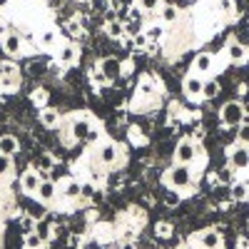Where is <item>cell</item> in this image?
<instances>
[{"label":"cell","mask_w":249,"mask_h":249,"mask_svg":"<svg viewBox=\"0 0 249 249\" xmlns=\"http://www.w3.org/2000/svg\"><path fill=\"white\" fill-rule=\"evenodd\" d=\"M164 182H167L172 190L177 192H184L192 187V170L190 164H172V167L167 170V175H164Z\"/></svg>","instance_id":"1"},{"label":"cell","mask_w":249,"mask_h":249,"mask_svg":"<svg viewBox=\"0 0 249 249\" xmlns=\"http://www.w3.org/2000/svg\"><path fill=\"white\" fill-rule=\"evenodd\" d=\"M219 120L224 127H239V124L247 120V112H244V105L237 100H230V102H224L222 110H219Z\"/></svg>","instance_id":"2"},{"label":"cell","mask_w":249,"mask_h":249,"mask_svg":"<svg viewBox=\"0 0 249 249\" xmlns=\"http://www.w3.org/2000/svg\"><path fill=\"white\" fill-rule=\"evenodd\" d=\"M197 155L199 150L192 140H179V144L175 147V164H190L197 160Z\"/></svg>","instance_id":"3"},{"label":"cell","mask_w":249,"mask_h":249,"mask_svg":"<svg viewBox=\"0 0 249 249\" xmlns=\"http://www.w3.org/2000/svg\"><path fill=\"white\" fill-rule=\"evenodd\" d=\"M227 160H230L232 170H249V147L237 142L234 147H230V152H227Z\"/></svg>","instance_id":"4"},{"label":"cell","mask_w":249,"mask_h":249,"mask_svg":"<svg viewBox=\"0 0 249 249\" xmlns=\"http://www.w3.org/2000/svg\"><path fill=\"white\" fill-rule=\"evenodd\" d=\"M92 120L90 117H75L72 124H70V137L72 140H80V142H88L90 135H92Z\"/></svg>","instance_id":"5"},{"label":"cell","mask_w":249,"mask_h":249,"mask_svg":"<svg viewBox=\"0 0 249 249\" xmlns=\"http://www.w3.org/2000/svg\"><path fill=\"white\" fill-rule=\"evenodd\" d=\"M97 65H100V72L105 75L107 82H112V80H117L122 75V62L117 57H105V60H100Z\"/></svg>","instance_id":"6"},{"label":"cell","mask_w":249,"mask_h":249,"mask_svg":"<svg viewBox=\"0 0 249 249\" xmlns=\"http://www.w3.org/2000/svg\"><path fill=\"white\" fill-rule=\"evenodd\" d=\"M97 157H100V162L105 164V167H115V164L120 162V150H117V144H115V142H105V144H100Z\"/></svg>","instance_id":"7"},{"label":"cell","mask_w":249,"mask_h":249,"mask_svg":"<svg viewBox=\"0 0 249 249\" xmlns=\"http://www.w3.org/2000/svg\"><path fill=\"white\" fill-rule=\"evenodd\" d=\"M212 70H214V55L199 53V55L195 57V62H192V72L199 75V77H204V75H210Z\"/></svg>","instance_id":"8"},{"label":"cell","mask_w":249,"mask_h":249,"mask_svg":"<svg viewBox=\"0 0 249 249\" xmlns=\"http://www.w3.org/2000/svg\"><path fill=\"white\" fill-rule=\"evenodd\" d=\"M202 85H204V80L199 75L190 72L184 77V82H182V90H184V95L190 100H197V97H202Z\"/></svg>","instance_id":"9"},{"label":"cell","mask_w":249,"mask_h":249,"mask_svg":"<svg viewBox=\"0 0 249 249\" xmlns=\"http://www.w3.org/2000/svg\"><path fill=\"white\" fill-rule=\"evenodd\" d=\"M30 170H35L43 179H48V175L55 170V157L50 155V152H43V155H37L35 157V162H33V167Z\"/></svg>","instance_id":"10"},{"label":"cell","mask_w":249,"mask_h":249,"mask_svg":"<svg viewBox=\"0 0 249 249\" xmlns=\"http://www.w3.org/2000/svg\"><path fill=\"white\" fill-rule=\"evenodd\" d=\"M197 247L199 249H222V234L217 230H204L197 237Z\"/></svg>","instance_id":"11"},{"label":"cell","mask_w":249,"mask_h":249,"mask_svg":"<svg viewBox=\"0 0 249 249\" xmlns=\"http://www.w3.org/2000/svg\"><path fill=\"white\" fill-rule=\"evenodd\" d=\"M227 60L234 62V65L244 62L247 60V48L242 43H237V40H230V43H227Z\"/></svg>","instance_id":"12"},{"label":"cell","mask_w":249,"mask_h":249,"mask_svg":"<svg viewBox=\"0 0 249 249\" xmlns=\"http://www.w3.org/2000/svg\"><path fill=\"white\" fill-rule=\"evenodd\" d=\"M35 197L40 202H53L57 197V184L53 179H43V182H40V187H37V192H35Z\"/></svg>","instance_id":"13"},{"label":"cell","mask_w":249,"mask_h":249,"mask_svg":"<svg viewBox=\"0 0 249 249\" xmlns=\"http://www.w3.org/2000/svg\"><path fill=\"white\" fill-rule=\"evenodd\" d=\"M40 182H43V177H40L35 170H28V172L23 175V179H20V184H23V192H25V195H33V197H35V192H37Z\"/></svg>","instance_id":"14"},{"label":"cell","mask_w":249,"mask_h":249,"mask_svg":"<svg viewBox=\"0 0 249 249\" xmlns=\"http://www.w3.org/2000/svg\"><path fill=\"white\" fill-rule=\"evenodd\" d=\"M3 50H5L10 57L20 55V53H23V37H20V35H15V33L5 35V37H3Z\"/></svg>","instance_id":"15"},{"label":"cell","mask_w":249,"mask_h":249,"mask_svg":"<svg viewBox=\"0 0 249 249\" xmlns=\"http://www.w3.org/2000/svg\"><path fill=\"white\" fill-rule=\"evenodd\" d=\"M40 124L48 130H55L57 124H60V112L53 110V107H45V110H40Z\"/></svg>","instance_id":"16"},{"label":"cell","mask_w":249,"mask_h":249,"mask_svg":"<svg viewBox=\"0 0 249 249\" xmlns=\"http://www.w3.org/2000/svg\"><path fill=\"white\" fill-rule=\"evenodd\" d=\"M77 55H80V50L75 45H60V50H57L60 65H72V62L77 60Z\"/></svg>","instance_id":"17"},{"label":"cell","mask_w":249,"mask_h":249,"mask_svg":"<svg viewBox=\"0 0 249 249\" xmlns=\"http://www.w3.org/2000/svg\"><path fill=\"white\" fill-rule=\"evenodd\" d=\"M18 150H20V142H18V137H13V135H3V137H0V155H8V157H13Z\"/></svg>","instance_id":"18"},{"label":"cell","mask_w":249,"mask_h":249,"mask_svg":"<svg viewBox=\"0 0 249 249\" xmlns=\"http://www.w3.org/2000/svg\"><path fill=\"white\" fill-rule=\"evenodd\" d=\"M160 18H162L164 25H172V23L179 20V8L177 5H162L160 8Z\"/></svg>","instance_id":"19"},{"label":"cell","mask_w":249,"mask_h":249,"mask_svg":"<svg viewBox=\"0 0 249 249\" xmlns=\"http://www.w3.org/2000/svg\"><path fill=\"white\" fill-rule=\"evenodd\" d=\"M35 234L43 239L45 244L53 239V224L48 222V219H40V222H35Z\"/></svg>","instance_id":"20"},{"label":"cell","mask_w":249,"mask_h":249,"mask_svg":"<svg viewBox=\"0 0 249 249\" xmlns=\"http://www.w3.org/2000/svg\"><path fill=\"white\" fill-rule=\"evenodd\" d=\"M105 35H107L110 40H120V37H124V28H122L120 20H110V23H105Z\"/></svg>","instance_id":"21"},{"label":"cell","mask_w":249,"mask_h":249,"mask_svg":"<svg viewBox=\"0 0 249 249\" xmlns=\"http://www.w3.org/2000/svg\"><path fill=\"white\" fill-rule=\"evenodd\" d=\"M230 195H232V199H237V202H242V199H247V195H249V190H247V184L244 182H232L230 184Z\"/></svg>","instance_id":"22"},{"label":"cell","mask_w":249,"mask_h":249,"mask_svg":"<svg viewBox=\"0 0 249 249\" xmlns=\"http://www.w3.org/2000/svg\"><path fill=\"white\" fill-rule=\"evenodd\" d=\"M217 95H219V82L204 80V85H202V97H204V100H214Z\"/></svg>","instance_id":"23"},{"label":"cell","mask_w":249,"mask_h":249,"mask_svg":"<svg viewBox=\"0 0 249 249\" xmlns=\"http://www.w3.org/2000/svg\"><path fill=\"white\" fill-rule=\"evenodd\" d=\"M214 179L219 182V184H232L234 182V170L227 164V167H219L217 170V175H214Z\"/></svg>","instance_id":"24"},{"label":"cell","mask_w":249,"mask_h":249,"mask_svg":"<svg viewBox=\"0 0 249 249\" xmlns=\"http://www.w3.org/2000/svg\"><path fill=\"white\" fill-rule=\"evenodd\" d=\"M62 195H65L68 199H77L80 197V182L77 179H68L65 187H62Z\"/></svg>","instance_id":"25"},{"label":"cell","mask_w":249,"mask_h":249,"mask_svg":"<svg viewBox=\"0 0 249 249\" xmlns=\"http://www.w3.org/2000/svg\"><path fill=\"white\" fill-rule=\"evenodd\" d=\"M122 28H124V35L137 37L142 33V20H127V23H122Z\"/></svg>","instance_id":"26"},{"label":"cell","mask_w":249,"mask_h":249,"mask_svg":"<svg viewBox=\"0 0 249 249\" xmlns=\"http://www.w3.org/2000/svg\"><path fill=\"white\" fill-rule=\"evenodd\" d=\"M137 5L142 13H157L162 8V0H137Z\"/></svg>","instance_id":"27"},{"label":"cell","mask_w":249,"mask_h":249,"mask_svg":"<svg viewBox=\"0 0 249 249\" xmlns=\"http://www.w3.org/2000/svg\"><path fill=\"white\" fill-rule=\"evenodd\" d=\"M15 85H18V72H8L0 80V88L3 90H15Z\"/></svg>","instance_id":"28"},{"label":"cell","mask_w":249,"mask_h":249,"mask_svg":"<svg viewBox=\"0 0 249 249\" xmlns=\"http://www.w3.org/2000/svg\"><path fill=\"white\" fill-rule=\"evenodd\" d=\"M10 172H13V160L8 155H0V179L8 177Z\"/></svg>","instance_id":"29"},{"label":"cell","mask_w":249,"mask_h":249,"mask_svg":"<svg viewBox=\"0 0 249 249\" xmlns=\"http://www.w3.org/2000/svg\"><path fill=\"white\" fill-rule=\"evenodd\" d=\"M43 239H40L35 232H30V234H25V249H43Z\"/></svg>","instance_id":"30"},{"label":"cell","mask_w":249,"mask_h":249,"mask_svg":"<svg viewBox=\"0 0 249 249\" xmlns=\"http://www.w3.org/2000/svg\"><path fill=\"white\" fill-rule=\"evenodd\" d=\"M57 43V35H55V30H45L43 35H40V45L43 48H53Z\"/></svg>","instance_id":"31"},{"label":"cell","mask_w":249,"mask_h":249,"mask_svg":"<svg viewBox=\"0 0 249 249\" xmlns=\"http://www.w3.org/2000/svg\"><path fill=\"white\" fill-rule=\"evenodd\" d=\"M237 142L239 144H249V122L244 120L242 124H239V132H237Z\"/></svg>","instance_id":"32"},{"label":"cell","mask_w":249,"mask_h":249,"mask_svg":"<svg viewBox=\"0 0 249 249\" xmlns=\"http://www.w3.org/2000/svg\"><path fill=\"white\" fill-rule=\"evenodd\" d=\"M28 70H30L33 77H40V75H45V72H48V65H45V62H37V60H35V62H30V68H28Z\"/></svg>","instance_id":"33"},{"label":"cell","mask_w":249,"mask_h":249,"mask_svg":"<svg viewBox=\"0 0 249 249\" xmlns=\"http://www.w3.org/2000/svg\"><path fill=\"white\" fill-rule=\"evenodd\" d=\"M97 192H95V187L90 184V182H80V197H85V199H90V197H95Z\"/></svg>","instance_id":"34"},{"label":"cell","mask_w":249,"mask_h":249,"mask_svg":"<svg viewBox=\"0 0 249 249\" xmlns=\"http://www.w3.org/2000/svg\"><path fill=\"white\" fill-rule=\"evenodd\" d=\"M247 10V0H232V13L234 15H242Z\"/></svg>","instance_id":"35"},{"label":"cell","mask_w":249,"mask_h":249,"mask_svg":"<svg viewBox=\"0 0 249 249\" xmlns=\"http://www.w3.org/2000/svg\"><path fill=\"white\" fill-rule=\"evenodd\" d=\"M23 232H25V234L35 232V219H33V217H25V219H23Z\"/></svg>","instance_id":"36"},{"label":"cell","mask_w":249,"mask_h":249,"mask_svg":"<svg viewBox=\"0 0 249 249\" xmlns=\"http://www.w3.org/2000/svg\"><path fill=\"white\" fill-rule=\"evenodd\" d=\"M30 217H33V219H43V217H45V207H43V204H40V207H33Z\"/></svg>","instance_id":"37"},{"label":"cell","mask_w":249,"mask_h":249,"mask_svg":"<svg viewBox=\"0 0 249 249\" xmlns=\"http://www.w3.org/2000/svg\"><path fill=\"white\" fill-rule=\"evenodd\" d=\"M33 100H35V102H45V100H48V92H45V90H35V92H33Z\"/></svg>","instance_id":"38"},{"label":"cell","mask_w":249,"mask_h":249,"mask_svg":"<svg viewBox=\"0 0 249 249\" xmlns=\"http://www.w3.org/2000/svg\"><path fill=\"white\" fill-rule=\"evenodd\" d=\"M219 8H222V13L232 15V0H222V3H219Z\"/></svg>","instance_id":"39"},{"label":"cell","mask_w":249,"mask_h":249,"mask_svg":"<svg viewBox=\"0 0 249 249\" xmlns=\"http://www.w3.org/2000/svg\"><path fill=\"white\" fill-rule=\"evenodd\" d=\"M172 230H170V224H162V227H157V234H162V237H167Z\"/></svg>","instance_id":"40"},{"label":"cell","mask_w":249,"mask_h":249,"mask_svg":"<svg viewBox=\"0 0 249 249\" xmlns=\"http://www.w3.org/2000/svg\"><path fill=\"white\" fill-rule=\"evenodd\" d=\"M140 90H142L144 95H150V92H152L155 88H152V82H142V85H140Z\"/></svg>","instance_id":"41"},{"label":"cell","mask_w":249,"mask_h":249,"mask_svg":"<svg viewBox=\"0 0 249 249\" xmlns=\"http://www.w3.org/2000/svg\"><path fill=\"white\" fill-rule=\"evenodd\" d=\"M92 80H95V82H107V80H105V75H102L100 70H92Z\"/></svg>","instance_id":"42"},{"label":"cell","mask_w":249,"mask_h":249,"mask_svg":"<svg viewBox=\"0 0 249 249\" xmlns=\"http://www.w3.org/2000/svg\"><path fill=\"white\" fill-rule=\"evenodd\" d=\"M120 249H137V244H135V242H122Z\"/></svg>","instance_id":"43"},{"label":"cell","mask_w":249,"mask_h":249,"mask_svg":"<svg viewBox=\"0 0 249 249\" xmlns=\"http://www.w3.org/2000/svg\"><path fill=\"white\" fill-rule=\"evenodd\" d=\"M157 35H162V30H157V28H152V30H147V37H157Z\"/></svg>","instance_id":"44"},{"label":"cell","mask_w":249,"mask_h":249,"mask_svg":"<svg viewBox=\"0 0 249 249\" xmlns=\"http://www.w3.org/2000/svg\"><path fill=\"white\" fill-rule=\"evenodd\" d=\"M102 249H120V244H115V242H110L107 247H102Z\"/></svg>","instance_id":"45"},{"label":"cell","mask_w":249,"mask_h":249,"mask_svg":"<svg viewBox=\"0 0 249 249\" xmlns=\"http://www.w3.org/2000/svg\"><path fill=\"white\" fill-rule=\"evenodd\" d=\"M3 75H5V62H0V80H3Z\"/></svg>","instance_id":"46"},{"label":"cell","mask_w":249,"mask_h":249,"mask_svg":"<svg viewBox=\"0 0 249 249\" xmlns=\"http://www.w3.org/2000/svg\"><path fill=\"white\" fill-rule=\"evenodd\" d=\"M247 232H249V219H247Z\"/></svg>","instance_id":"47"},{"label":"cell","mask_w":249,"mask_h":249,"mask_svg":"<svg viewBox=\"0 0 249 249\" xmlns=\"http://www.w3.org/2000/svg\"><path fill=\"white\" fill-rule=\"evenodd\" d=\"M80 3H85V0H80Z\"/></svg>","instance_id":"48"},{"label":"cell","mask_w":249,"mask_h":249,"mask_svg":"<svg viewBox=\"0 0 249 249\" xmlns=\"http://www.w3.org/2000/svg\"><path fill=\"white\" fill-rule=\"evenodd\" d=\"M37 3H43V0H37Z\"/></svg>","instance_id":"49"},{"label":"cell","mask_w":249,"mask_h":249,"mask_svg":"<svg viewBox=\"0 0 249 249\" xmlns=\"http://www.w3.org/2000/svg\"><path fill=\"white\" fill-rule=\"evenodd\" d=\"M97 249H102V247H97Z\"/></svg>","instance_id":"50"}]
</instances>
